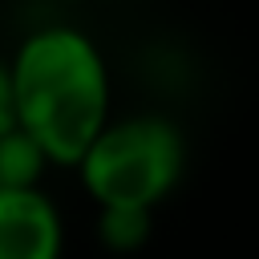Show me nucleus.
<instances>
[{
  "instance_id": "1",
  "label": "nucleus",
  "mask_w": 259,
  "mask_h": 259,
  "mask_svg": "<svg viewBox=\"0 0 259 259\" xmlns=\"http://www.w3.org/2000/svg\"><path fill=\"white\" fill-rule=\"evenodd\" d=\"M16 125H24L57 170H73L113 117V77L105 53L77 24H40L8 57Z\"/></svg>"
},
{
  "instance_id": "2",
  "label": "nucleus",
  "mask_w": 259,
  "mask_h": 259,
  "mask_svg": "<svg viewBox=\"0 0 259 259\" xmlns=\"http://www.w3.org/2000/svg\"><path fill=\"white\" fill-rule=\"evenodd\" d=\"M186 166L182 130L162 113L109 117L81 154L77 182L93 206H146L158 210Z\"/></svg>"
},
{
  "instance_id": "3",
  "label": "nucleus",
  "mask_w": 259,
  "mask_h": 259,
  "mask_svg": "<svg viewBox=\"0 0 259 259\" xmlns=\"http://www.w3.org/2000/svg\"><path fill=\"white\" fill-rule=\"evenodd\" d=\"M65 247V214L40 186L0 182V259H57Z\"/></svg>"
},
{
  "instance_id": "4",
  "label": "nucleus",
  "mask_w": 259,
  "mask_h": 259,
  "mask_svg": "<svg viewBox=\"0 0 259 259\" xmlns=\"http://www.w3.org/2000/svg\"><path fill=\"white\" fill-rule=\"evenodd\" d=\"M49 170H53V158L24 125H12L8 134H0V182L4 186H40Z\"/></svg>"
},
{
  "instance_id": "5",
  "label": "nucleus",
  "mask_w": 259,
  "mask_h": 259,
  "mask_svg": "<svg viewBox=\"0 0 259 259\" xmlns=\"http://www.w3.org/2000/svg\"><path fill=\"white\" fill-rule=\"evenodd\" d=\"M154 231V210L146 206H97V239L109 251H138Z\"/></svg>"
},
{
  "instance_id": "6",
  "label": "nucleus",
  "mask_w": 259,
  "mask_h": 259,
  "mask_svg": "<svg viewBox=\"0 0 259 259\" xmlns=\"http://www.w3.org/2000/svg\"><path fill=\"white\" fill-rule=\"evenodd\" d=\"M16 125V93H12V65L8 57H0V134H8Z\"/></svg>"
},
{
  "instance_id": "7",
  "label": "nucleus",
  "mask_w": 259,
  "mask_h": 259,
  "mask_svg": "<svg viewBox=\"0 0 259 259\" xmlns=\"http://www.w3.org/2000/svg\"><path fill=\"white\" fill-rule=\"evenodd\" d=\"M57 4H81V0H57Z\"/></svg>"
}]
</instances>
